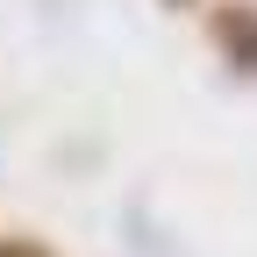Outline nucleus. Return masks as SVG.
Returning <instances> with one entry per match:
<instances>
[{
    "label": "nucleus",
    "mask_w": 257,
    "mask_h": 257,
    "mask_svg": "<svg viewBox=\"0 0 257 257\" xmlns=\"http://www.w3.org/2000/svg\"><path fill=\"white\" fill-rule=\"evenodd\" d=\"M207 36H214V50L229 57V72H257V8L250 0H229V8H214V22H207Z\"/></svg>",
    "instance_id": "nucleus-1"
},
{
    "label": "nucleus",
    "mask_w": 257,
    "mask_h": 257,
    "mask_svg": "<svg viewBox=\"0 0 257 257\" xmlns=\"http://www.w3.org/2000/svg\"><path fill=\"white\" fill-rule=\"evenodd\" d=\"M0 257H57V250L36 243V236H0Z\"/></svg>",
    "instance_id": "nucleus-2"
},
{
    "label": "nucleus",
    "mask_w": 257,
    "mask_h": 257,
    "mask_svg": "<svg viewBox=\"0 0 257 257\" xmlns=\"http://www.w3.org/2000/svg\"><path fill=\"white\" fill-rule=\"evenodd\" d=\"M157 8H200V0H157Z\"/></svg>",
    "instance_id": "nucleus-3"
}]
</instances>
